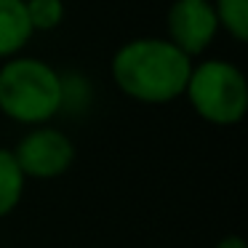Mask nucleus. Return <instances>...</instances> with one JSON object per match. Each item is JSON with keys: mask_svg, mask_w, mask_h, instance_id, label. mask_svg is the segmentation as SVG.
<instances>
[{"mask_svg": "<svg viewBox=\"0 0 248 248\" xmlns=\"http://www.w3.org/2000/svg\"><path fill=\"white\" fill-rule=\"evenodd\" d=\"M192 59L168 38L144 35L125 40L109 62L112 83L131 102L160 107L184 96Z\"/></svg>", "mask_w": 248, "mask_h": 248, "instance_id": "obj_1", "label": "nucleus"}, {"mask_svg": "<svg viewBox=\"0 0 248 248\" xmlns=\"http://www.w3.org/2000/svg\"><path fill=\"white\" fill-rule=\"evenodd\" d=\"M0 112L11 123L46 125L62 112V72L38 56H11L0 64Z\"/></svg>", "mask_w": 248, "mask_h": 248, "instance_id": "obj_2", "label": "nucleus"}, {"mask_svg": "<svg viewBox=\"0 0 248 248\" xmlns=\"http://www.w3.org/2000/svg\"><path fill=\"white\" fill-rule=\"evenodd\" d=\"M184 96L200 120L219 128L237 125L248 112V80L227 59L192 62Z\"/></svg>", "mask_w": 248, "mask_h": 248, "instance_id": "obj_3", "label": "nucleus"}, {"mask_svg": "<svg viewBox=\"0 0 248 248\" xmlns=\"http://www.w3.org/2000/svg\"><path fill=\"white\" fill-rule=\"evenodd\" d=\"M75 141L51 123L30 128L14 147V157L24 179H35V182H51L64 176L75 163Z\"/></svg>", "mask_w": 248, "mask_h": 248, "instance_id": "obj_4", "label": "nucleus"}, {"mask_svg": "<svg viewBox=\"0 0 248 248\" xmlns=\"http://www.w3.org/2000/svg\"><path fill=\"white\" fill-rule=\"evenodd\" d=\"M219 35V22L211 0H173L166 14V38L195 59L211 48Z\"/></svg>", "mask_w": 248, "mask_h": 248, "instance_id": "obj_5", "label": "nucleus"}, {"mask_svg": "<svg viewBox=\"0 0 248 248\" xmlns=\"http://www.w3.org/2000/svg\"><path fill=\"white\" fill-rule=\"evenodd\" d=\"M32 35L35 30L30 24L24 0H0V62L19 56Z\"/></svg>", "mask_w": 248, "mask_h": 248, "instance_id": "obj_6", "label": "nucleus"}, {"mask_svg": "<svg viewBox=\"0 0 248 248\" xmlns=\"http://www.w3.org/2000/svg\"><path fill=\"white\" fill-rule=\"evenodd\" d=\"M24 189H27V179L14 157V150L0 147V219L11 216L19 208Z\"/></svg>", "mask_w": 248, "mask_h": 248, "instance_id": "obj_7", "label": "nucleus"}, {"mask_svg": "<svg viewBox=\"0 0 248 248\" xmlns=\"http://www.w3.org/2000/svg\"><path fill=\"white\" fill-rule=\"evenodd\" d=\"M93 102V86L83 72H62V112L83 115Z\"/></svg>", "mask_w": 248, "mask_h": 248, "instance_id": "obj_8", "label": "nucleus"}, {"mask_svg": "<svg viewBox=\"0 0 248 248\" xmlns=\"http://www.w3.org/2000/svg\"><path fill=\"white\" fill-rule=\"evenodd\" d=\"M219 30H224L235 43L248 40V0H211Z\"/></svg>", "mask_w": 248, "mask_h": 248, "instance_id": "obj_9", "label": "nucleus"}, {"mask_svg": "<svg viewBox=\"0 0 248 248\" xmlns=\"http://www.w3.org/2000/svg\"><path fill=\"white\" fill-rule=\"evenodd\" d=\"M24 6H27V16L35 32H51L67 16L64 0H24Z\"/></svg>", "mask_w": 248, "mask_h": 248, "instance_id": "obj_10", "label": "nucleus"}, {"mask_svg": "<svg viewBox=\"0 0 248 248\" xmlns=\"http://www.w3.org/2000/svg\"><path fill=\"white\" fill-rule=\"evenodd\" d=\"M214 248H248V243L243 235H224Z\"/></svg>", "mask_w": 248, "mask_h": 248, "instance_id": "obj_11", "label": "nucleus"}]
</instances>
